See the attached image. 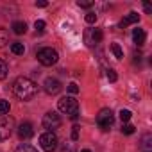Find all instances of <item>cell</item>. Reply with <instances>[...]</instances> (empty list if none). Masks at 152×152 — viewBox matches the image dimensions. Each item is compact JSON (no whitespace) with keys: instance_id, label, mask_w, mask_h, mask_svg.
<instances>
[{"instance_id":"cell-1","label":"cell","mask_w":152,"mask_h":152,"mask_svg":"<svg viewBox=\"0 0 152 152\" xmlns=\"http://www.w3.org/2000/svg\"><path fill=\"white\" fill-rule=\"evenodd\" d=\"M13 91L22 100H31L38 95V84L29 77H18L13 84Z\"/></svg>"},{"instance_id":"cell-2","label":"cell","mask_w":152,"mask_h":152,"mask_svg":"<svg viewBox=\"0 0 152 152\" xmlns=\"http://www.w3.org/2000/svg\"><path fill=\"white\" fill-rule=\"evenodd\" d=\"M57 107H59L61 113L75 116V115H77V111H79V102L75 100V97H63L57 102Z\"/></svg>"},{"instance_id":"cell-3","label":"cell","mask_w":152,"mask_h":152,"mask_svg":"<svg viewBox=\"0 0 152 152\" xmlns=\"http://www.w3.org/2000/svg\"><path fill=\"white\" fill-rule=\"evenodd\" d=\"M57 59H59L57 50H54V48H50V47H45V48L38 50V61H39L43 66H52V64L57 63Z\"/></svg>"},{"instance_id":"cell-4","label":"cell","mask_w":152,"mask_h":152,"mask_svg":"<svg viewBox=\"0 0 152 152\" xmlns=\"http://www.w3.org/2000/svg\"><path fill=\"white\" fill-rule=\"evenodd\" d=\"M113 122H115V115H113V111H111L109 107H104V109L99 111V115H97V124H99V127H100L102 131H109V127L113 125Z\"/></svg>"},{"instance_id":"cell-5","label":"cell","mask_w":152,"mask_h":152,"mask_svg":"<svg viewBox=\"0 0 152 152\" xmlns=\"http://www.w3.org/2000/svg\"><path fill=\"white\" fill-rule=\"evenodd\" d=\"M39 145H41V148L45 152H54L57 148V136L54 132H48L47 131V132H43L39 136Z\"/></svg>"},{"instance_id":"cell-6","label":"cell","mask_w":152,"mask_h":152,"mask_svg":"<svg viewBox=\"0 0 152 152\" xmlns=\"http://www.w3.org/2000/svg\"><path fill=\"white\" fill-rule=\"evenodd\" d=\"M43 127L48 129V132H54L56 129L61 127V116H59L56 111H48V113L43 116Z\"/></svg>"},{"instance_id":"cell-7","label":"cell","mask_w":152,"mask_h":152,"mask_svg":"<svg viewBox=\"0 0 152 152\" xmlns=\"http://www.w3.org/2000/svg\"><path fill=\"white\" fill-rule=\"evenodd\" d=\"M13 129H15V120L11 116H2L0 118V138L2 140H7L11 134H13Z\"/></svg>"},{"instance_id":"cell-8","label":"cell","mask_w":152,"mask_h":152,"mask_svg":"<svg viewBox=\"0 0 152 152\" xmlns=\"http://www.w3.org/2000/svg\"><path fill=\"white\" fill-rule=\"evenodd\" d=\"M102 41V31L100 29H88L84 32V43L88 47H95Z\"/></svg>"},{"instance_id":"cell-9","label":"cell","mask_w":152,"mask_h":152,"mask_svg":"<svg viewBox=\"0 0 152 152\" xmlns=\"http://www.w3.org/2000/svg\"><path fill=\"white\" fill-rule=\"evenodd\" d=\"M43 88H45V91L48 93V95H57L59 91H61V83L57 81V79H54V77H48V79H45V84H43Z\"/></svg>"},{"instance_id":"cell-10","label":"cell","mask_w":152,"mask_h":152,"mask_svg":"<svg viewBox=\"0 0 152 152\" xmlns=\"http://www.w3.org/2000/svg\"><path fill=\"white\" fill-rule=\"evenodd\" d=\"M32 136H34L32 125H31L29 122H23V124L18 127V138H20V140H29V138H32Z\"/></svg>"},{"instance_id":"cell-11","label":"cell","mask_w":152,"mask_h":152,"mask_svg":"<svg viewBox=\"0 0 152 152\" xmlns=\"http://www.w3.org/2000/svg\"><path fill=\"white\" fill-rule=\"evenodd\" d=\"M138 22H140V15H138V13H134V11H131V13H129L122 22H120V27L124 29V27H127V25H131V23H138Z\"/></svg>"},{"instance_id":"cell-12","label":"cell","mask_w":152,"mask_h":152,"mask_svg":"<svg viewBox=\"0 0 152 152\" xmlns=\"http://www.w3.org/2000/svg\"><path fill=\"white\" fill-rule=\"evenodd\" d=\"M145 38H147V36H145V31H143V29H134V31H132V39H134L136 45L141 47V45L145 43Z\"/></svg>"},{"instance_id":"cell-13","label":"cell","mask_w":152,"mask_h":152,"mask_svg":"<svg viewBox=\"0 0 152 152\" xmlns=\"http://www.w3.org/2000/svg\"><path fill=\"white\" fill-rule=\"evenodd\" d=\"M11 29H13L15 34H25V31H27V23H25V22H15Z\"/></svg>"},{"instance_id":"cell-14","label":"cell","mask_w":152,"mask_h":152,"mask_svg":"<svg viewBox=\"0 0 152 152\" xmlns=\"http://www.w3.org/2000/svg\"><path fill=\"white\" fill-rule=\"evenodd\" d=\"M11 52H13V54H16V56H22V54L25 52L23 43H18V41H16V43H13V45H11Z\"/></svg>"},{"instance_id":"cell-15","label":"cell","mask_w":152,"mask_h":152,"mask_svg":"<svg viewBox=\"0 0 152 152\" xmlns=\"http://www.w3.org/2000/svg\"><path fill=\"white\" fill-rule=\"evenodd\" d=\"M111 52L115 54L116 59H124V50H122V47H120L118 43H113V45H111Z\"/></svg>"},{"instance_id":"cell-16","label":"cell","mask_w":152,"mask_h":152,"mask_svg":"<svg viewBox=\"0 0 152 152\" xmlns=\"http://www.w3.org/2000/svg\"><path fill=\"white\" fill-rule=\"evenodd\" d=\"M9 109H11V106L7 100H0V116H6L9 113Z\"/></svg>"},{"instance_id":"cell-17","label":"cell","mask_w":152,"mask_h":152,"mask_svg":"<svg viewBox=\"0 0 152 152\" xmlns=\"http://www.w3.org/2000/svg\"><path fill=\"white\" fill-rule=\"evenodd\" d=\"M118 115H120V120H122L124 124H127V122L131 120V116H132V113H131L129 109H122V111H120Z\"/></svg>"},{"instance_id":"cell-18","label":"cell","mask_w":152,"mask_h":152,"mask_svg":"<svg viewBox=\"0 0 152 152\" xmlns=\"http://www.w3.org/2000/svg\"><path fill=\"white\" fill-rule=\"evenodd\" d=\"M6 77H7V64H6V61L0 59V81Z\"/></svg>"},{"instance_id":"cell-19","label":"cell","mask_w":152,"mask_h":152,"mask_svg":"<svg viewBox=\"0 0 152 152\" xmlns=\"http://www.w3.org/2000/svg\"><path fill=\"white\" fill-rule=\"evenodd\" d=\"M15 152H38L34 147H31V145H27V143H23V145H20Z\"/></svg>"},{"instance_id":"cell-20","label":"cell","mask_w":152,"mask_h":152,"mask_svg":"<svg viewBox=\"0 0 152 152\" xmlns=\"http://www.w3.org/2000/svg\"><path fill=\"white\" fill-rule=\"evenodd\" d=\"M45 27H47V23L43 22V20H36V23H34V29H36V32H43L45 31Z\"/></svg>"},{"instance_id":"cell-21","label":"cell","mask_w":152,"mask_h":152,"mask_svg":"<svg viewBox=\"0 0 152 152\" xmlns=\"http://www.w3.org/2000/svg\"><path fill=\"white\" fill-rule=\"evenodd\" d=\"M122 132H124V134H132V132H134V125L124 124V125H122Z\"/></svg>"},{"instance_id":"cell-22","label":"cell","mask_w":152,"mask_h":152,"mask_svg":"<svg viewBox=\"0 0 152 152\" xmlns=\"http://www.w3.org/2000/svg\"><path fill=\"white\" fill-rule=\"evenodd\" d=\"M93 4H95L93 0H79V2H77V6H79V7H86V9H88V7H91Z\"/></svg>"},{"instance_id":"cell-23","label":"cell","mask_w":152,"mask_h":152,"mask_svg":"<svg viewBox=\"0 0 152 152\" xmlns=\"http://www.w3.org/2000/svg\"><path fill=\"white\" fill-rule=\"evenodd\" d=\"M84 20H86V23H90V25H91V23H95V22H97V15H95V13H88V15L84 16Z\"/></svg>"},{"instance_id":"cell-24","label":"cell","mask_w":152,"mask_h":152,"mask_svg":"<svg viewBox=\"0 0 152 152\" xmlns=\"http://www.w3.org/2000/svg\"><path fill=\"white\" fill-rule=\"evenodd\" d=\"M7 43V32L4 29H0V47H4Z\"/></svg>"},{"instance_id":"cell-25","label":"cell","mask_w":152,"mask_h":152,"mask_svg":"<svg viewBox=\"0 0 152 152\" xmlns=\"http://www.w3.org/2000/svg\"><path fill=\"white\" fill-rule=\"evenodd\" d=\"M107 79H109V83H116L118 75H116V72H115V70H107Z\"/></svg>"},{"instance_id":"cell-26","label":"cell","mask_w":152,"mask_h":152,"mask_svg":"<svg viewBox=\"0 0 152 152\" xmlns=\"http://www.w3.org/2000/svg\"><path fill=\"white\" fill-rule=\"evenodd\" d=\"M143 147H147V148L152 147V138H150V134H145V136H143Z\"/></svg>"},{"instance_id":"cell-27","label":"cell","mask_w":152,"mask_h":152,"mask_svg":"<svg viewBox=\"0 0 152 152\" xmlns=\"http://www.w3.org/2000/svg\"><path fill=\"white\" fill-rule=\"evenodd\" d=\"M68 91H70L72 95H75V93H79V86L75 84V83H70V84H68Z\"/></svg>"},{"instance_id":"cell-28","label":"cell","mask_w":152,"mask_h":152,"mask_svg":"<svg viewBox=\"0 0 152 152\" xmlns=\"http://www.w3.org/2000/svg\"><path fill=\"white\" fill-rule=\"evenodd\" d=\"M72 140H73V141H77V140H79V127H77V125H75L73 131H72Z\"/></svg>"},{"instance_id":"cell-29","label":"cell","mask_w":152,"mask_h":152,"mask_svg":"<svg viewBox=\"0 0 152 152\" xmlns=\"http://www.w3.org/2000/svg\"><path fill=\"white\" fill-rule=\"evenodd\" d=\"M61 152H73V143H68L61 148Z\"/></svg>"},{"instance_id":"cell-30","label":"cell","mask_w":152,"mask_h":152,"mask_svg":"<svg viewBox=\"0 0 152 152\" xmlns=\"http://www.w3.org/2000/svg\"><path fill=\"white\" fill-rule=\"evenodd\" d=\"M143 9H145V13H147V15H152V6H150L148 2H145V4H143Z\"/></svg>"},{"instance_id":"cell-31","label":"cell","mask_w":152,"mask_h":152,"mask_svg":"<svg viewBox=\"0 0 152 152\" xmlns=\"http://www.w3.org/2000/svg\"><path fill=\"white\" fill-rule=\"evenodd\" d=\"M47 6H48L47 0H39V2H36V7H47Z\"/></svg>"},{"instance_id":"cell-32","label":"cell","mask_w":152,"mask_h":152,"mask_svg":"<svg viewBox=\"0 0 152 152\" xmlns=\"http://www.w3.org/2000/svg\"><path fill=\"white\" fill-rule=\"evenodd\" d=\"M81 152H91V150H88V148H84V150H81Z\"/></svg>"},{"instance_id":"cell-33","label":"cell","mask_w":152,"mask_h":152,"mask_svg":"<svg viewBox=\"0 0 152 152\" xmlns=\"http://www.w3.org/2000/svg\"><path fill=\"white\" fill-rule=\"evenodd\" d=\"M0 141H2V138H0Z\"/></svg>"},{"instance_id":"cell-34","label":"cell","mask_w":152,"mask_h":152,"mask_svg":"<svg viewBox=\"0 0 152 152\" xmlns=\"http://www.w3.org/2000/svg\"><path fill=\"white\" fill-rule=\"evenodd\" d=\"M147 152H150V150H147Z\"/></svg>"}]
</instances>
